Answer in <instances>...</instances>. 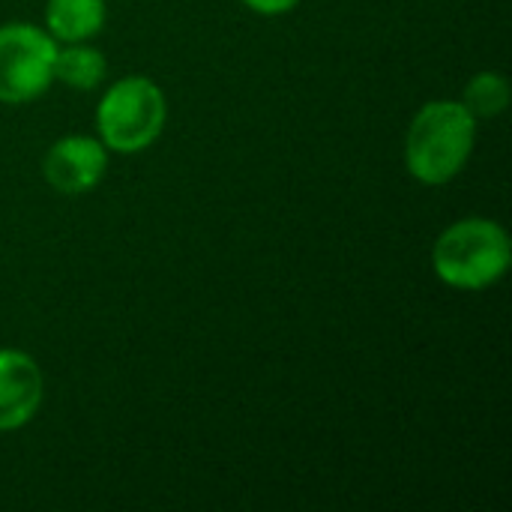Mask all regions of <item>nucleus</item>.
<instances>
[{
  "label": "nucleus",
  "mask_w": 512,
  "mask_h": 512,
  "mask_svg": "<svg viewBox=\"0 0 512 512\" xmlns=\"http://www.w3.org/2000/svg\"><path fill=\"white\" fill-rule=\"evenodd\" d=\"M105 75V57L84 45V42H69L66 48H57L54 54V78L63 81L66 87L75 90H90L102 81Z\"/></svg>",
  "instance_id": "6e6552de"
},
{
  "label": "nucleus",
  "mask_w": 512,
  "mask_h": 512,
  "mask_svg": "<svg viewBox=\"0 0 512 512\" xmlns=\"http://www.w3.org/2000/svg\"><path fill=\"white\" fill-rule=\"evenodd\" d=\"M252 12L258 15H285L291 12L300 0H243Z\"/></svg>",
  "instance_id": "9d476101"
},
{
  "label": "nucleus",
  "mask_w": 512,
  "mask_h": 512,
  "mask_svg": "<svg viewBox=\"0 0 512 512\" xmlns=\"http://www.w3.org/2000/svg\"><path fill=\"white\" fill-rule=\"evenodd\" d=\"M42 402V372L24 351H0V432L24 426Z\"/></svg>",
  "instance_id": "423d86ee"
},
{
  "label": "nucleus",
  "mask_w": 512,
  "mask_h": 512,
  "mask_svg": "<svg viewBox=\"0 0 512 512\" xmlns=\"http://www.w3.org/2000/svg\"><path fill=\"white\" fill-rule=\"evenodd\" d=\"M165 126V96L141 75L123 78L108 87L96 108V129L108 150L138 153L150 147Z\"/></svg>",
  "instance_id": "7ed1b4c3"
},
{
  "label": "nucleus",
  "mask_w": 512,
  "mask_h": 512,
  "mask_svg": "<svg viewBox=\"0 0 512 512\" xmlns=\"http://www.w3.org/2000/svg\"><path fill=\"white\" fill-rule=\"evenodd\" d=\"M45 21L54 42H87L105 24V0H48Z\"/></svg>",
  "instance_id": "0eeeda50"
},
{
  "label": "nucleus",
  "mask_w": 512,
  "mask_h": 512,
  "mask_svg": "<svg viewBox=\"0 0 512 512\" xmlns=\"http://www.w3.org/2000/svg\"><path fill=\"white\" fill-rule=\"evenodd\" d=\"M45 180L66 195H81L87 189H93L105 168H108V156H105V144L87 135H69L60 138L48 156H45Z\"/></svg>",
  "instance_id": "39448f33"
},
{
  "label": "nucleus",
  "mask_w": 512,
  "mask_h": 512,
  "mask_svg": "<svg viewBox=\"0 0 512 512\" xmlns=\"http://www.w3.org/2000/svg\"><path fill=\"white\" fill-rule=\"evenodd\" d=\"M512 261L507 231L492 219L453 222L432 249V267L441 282L462 291L495 285Z\"/></svg>",
  "instance_id": "f03ea898"
},
{
  "label": "nucleus",
  "mask_w": 512,
  "mask_h": 512,
  "mask_svg": "<svg viewBox=\"0 0 512 512\" xmlns=\"http://www.w3.org/2000/svg\"><path fill=\"white\" fill-rule=\"evenodd\" d=\"M507 102H510V84L501 72L474 75L471 84L465 87V99H462V105L474 117H495L507 108Z\"/></svg>",
  "instance_id": "1a4fd4ad"
},
{
  "label": "nucleus",
  "mask_w": 512,
  "mask_h": 512,
  "mask_svg": "<svg viewBox=\"0 0 512 512\" xmlns=\"http://www.w3.org/2000/svg\"><path fill=\"white\" fill-rule=\"evenodd\" d=\"M57 42L33 24L0 27V102L21 105L42 96L54 81Z\"/></svg>",
  "instance_id": "20e7f679"
},
{
  "label": "nucleus",
  "mask_w": 512,
  "mask_h": 512,
  "mask_svg": "<svg viewBox=\"0 0 512 512\" xmlns=\"http://www.w3.org/2000/svg\"><path fill=\"white\" fill-rule=\"evenodd\" d=\"M477 138V117L453 99L420 108L408 129L405 162L411 177L426 186L450 183L471 159Z\"/></svg>",
  "instance_id": "f257e3e1"
}]
</instances>
